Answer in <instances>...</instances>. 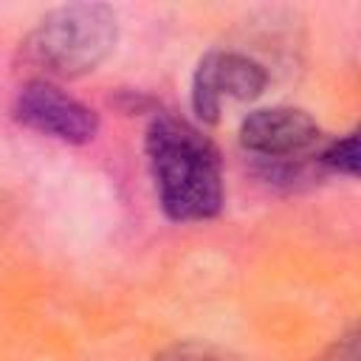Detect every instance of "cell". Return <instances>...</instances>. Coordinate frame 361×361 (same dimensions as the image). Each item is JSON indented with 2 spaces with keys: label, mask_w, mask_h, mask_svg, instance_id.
Instances as JSON below:
<instances>
[{
  "label": "cell",
  "mask_w": 361,
  "mask_h": 361,
  "mask_svg": "<svg viewBox=\"0 0 361 361\" xmlns=\"http://www.w3.org/2000/svg\"><path fill=\"white\" fill-rule=\"evenodd\" d=\"M144 149L161 209L169 220L195 223L220 214L226 200L220 152L200 127L172 113H155Z\"/></svg>",
  "instance_id": "obj_1"
},
{
  "label": "cell",
  "mask_w": 361,
  "mask_h": 361,
  "mask_svg": "<svg viewBox=\"0 0 361 361\" xmlns=\"http://www.w3.org/2000/svg\"><path fill=\"white\" fill-rule=\"evenodd\" d=\"M118 20L104 3H68L48 11L23 42V59L45 76L76 79L96 71L116 48Z\"/></svg>",
  "instance_id": "obj_2"
},
{
  "label": "cell",
  "mask_w": 361,
  "mask_h": 361,
  "mask_svg": "<svg viewBox=\"0 0 361 361\" xmlns=\"http://www.w3.org/2000/svg\"><path fill=\"white\" fill-rule=\"evenodd\" d=\"M268 85L265 68L234 51H209L192 76V110L200 124H217L223 99L251 102Z\"/></svg>",
  "instance_id": "obj_3"
},
{
  "label": "cell",
  "mask_w": 361,
  "mask_h": 361,
  "mask_svg": "<svg viewBox=\"0 0 361 361\" xmlns=\"http://www.w3.org/2000/svg\"><path fill=\"white\" fill-rule=\"evenodd\" d=\"M14 118L65 144H87L99 133V116L48 79H31L14 99Z\"/></svg>",
  "instance_id": "obj_4"
},
{
  "label": "cell",
  "mask_w": 361,
  "mask_h": 361,
  "mask_svg": "<svg viewBox=\"0 0 361 361\" xmlns=\"http://www.w3.org/2000/svg\"><path fill=\"white\" fill-rule=\"evenodd\" d=\"M322 130L307 110L259 107L240 124V144L254 158H299L310 155Z\"/></svg>",
  "instance_id": "obj_5"
},
{
  "label": "cell",
  "mask_w": 361,
  "mask_h": 361,
  "mask_svg": "<svg viewBox=\"0 0 361 361\" xmlns=\"http://www.w3.org/2000/svg\"><path fill=\"white\" fill-rule=\"evenodd\" d=\"M316 161L322 164L324 172H338L347 178H355L361 169V147H358V133H347L344 138L330 141L324 149L316 152Z\"/></svg>",
  "instance_id": "obj_6"
},
{
  "label": "cell",
  "mask_w": 361,
  "mask_h": 361,
  "mask_svg": "<svg viewBox=\"0 0 361 361\" xmlns=\"http://www.w3.org/2000/svg\"><path fill=\"white\" fill-rule=\"evenodd\" d=\"M155 361H243V358L231 350L217 347V344L186 338V341L166 344L161 353H155Z\"/></svg>",
  "instance_id": "obj_7"
},
{
  "label": "cell",
  "mask_w": 361,
  "mask_h": 361,
  "mask_svg": "<svg viewBox=\"0 0 361 361\" xmlns=\"http://www.w3.org/2000/svg\"><path fill=\"white\" fill-rule=\"evenodd\" d=\"M316 361H361V333L353 327L347 336L333 341Z\"/></svg>",
  "instance_id": "obj_8"
}]
</instances>
